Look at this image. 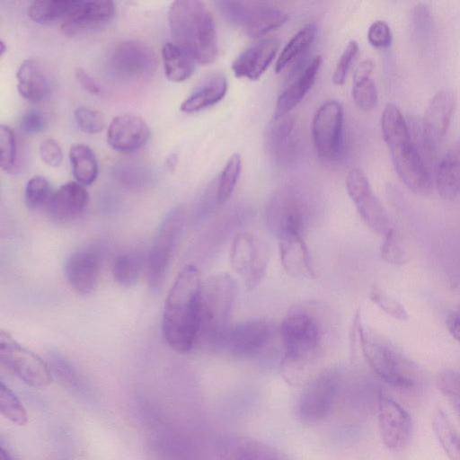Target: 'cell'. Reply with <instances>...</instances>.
<instances>
[{"mask_svg":"<svg viewBox=\"0 0 460 460\" xmlns=\"http://www.w3.org/2000/svg\"><path fill=\"white\" fill-rule=\"evenodd\" d=\"M47 121L44 115L38 110L24 112L20 120V127L27 134H37L45 129Z\"/></svg>","mask_w":460,"mask_h":460,"instance_id":"cell-50","label":"cell"},{"mask_svg":"<svg viewBox=\"0 0 460 460\" xmlns=\"http://www.w3.org/2000/svg\"><path fill=\"white\" fill-rule=\"evenodd\" d=\"M345 186L362 220L373 232L384 236L392 228L389 217L364 172L358 168L349 170Z\"/></svg>","mask_w":460,"mask_h":460,"instance_id":"cell-13","label":"cell"},{"mask_svg":"<svg viewBox=\"0 0 460 460\" xmlns=\"http://www.w3.org/2000/svg\"><path fill=\"white\" fill-rule=\"evenodd\" d=\"M227 88L226 78L222 75H214L181 102L180 110L185 113H194L213 106L226 96Z\"/></svg>","mask_w":460,"mask_h":460,"instance_id":"cell-30","label":"cell"},{"mask_svg":"<svg viewBox=\"0 0 460 460\" xmlns=\"http://www.w3.org/2000/svg\"><path fill=\"white\" fill-rule=\"evenodd\" d=\"M17 160V140L13 129L0 125V166L6 172H11Z\"/></svg>","mask_w":460,"mask_h":460,"instance_id":"cell-43","label":"cell"},{"mask_svg":"<svg viewBox=\"0 0 460 460\" xmlns=\"http://www.w3.org/2000/svg\"><path fill=\"white\" fill-rule=\"evenodd\" d=\"M309 218L308 203L295 189H280L269 199L266 221L276 236L288 231L303 233Z\"/></svg>","mask_w":460,"mask_h":460,"instance_id":"cell-12","label":"cell"},{"mask_svg":"<svg viewBox=\"0 0 460 460\" xmlns=\"http://www.w3.org/2000/svg\"><path fill=\"white\" fill-rule=\"evenodd\" d=\"M273 334L271 324L262 319L245 320L228 327L220 347L234 356H250L264 349Z\"/></svg>","mask_w":460,"mask_h":460,"instance_id":"cell-18","label":"cell"},{"mask_svg":"<svg viewBox=\"0 0 460 460\" xmlns=\"http://www.w3.org/2000/svg\"><path fill=\"white\" fill-rule=\"evenodd\" d=\"M0 460H14L10 452L1 445Z\"/></svg>","mask_w":460,"mask_h":460,"instance_id":"cell-54","label":"cell"},{"mask_svg":"<svg viewBox=\"0 0 460 460\" xmlns=\"http://www.w3.org/2000/svg\"><path fill=\"white\" fill-rule=\"evenodd\" d=\"M344 112L337 101L323 102L312 121V137L317 155L326 161H336L343 152Z\"/></svg>","mask_w":460,"mask_h":460,"instance_id":"cell-11","label":"cell"},{"mask_svg":"<svg viewBox=\"0 0 460 460\" xmlns=\"http://www.w3.org/2000/svg\"><path fill=\"white\" fill-rule=\"evenodd\" d=\"M437 385L460 421V373L444 370L438 375Z\"/></svg>","mask_w":460,"mask_h":460,"instance_id":"cell-41","label":"cell"},{"mask_svg":"<svg viewBox=\"0 0 460 460\" xmlns=\"http://www.w3.org/2000/svg\"><path fill=\"white\" fill-rule=\"evenodd\" d=\"M381 131L389 150L411 141L408 125L394 103H387L383 110Z\"/></svg>","mask_w":460,"mask_h":460,"instance_id":"cell-32","label":"cell"},{"mask_svg":"<svg viewBox=\"0 0 460 460\" xmlns=\"http://www.w3.org/2000/svg\"><path fill=\"white\" fill-rule=\"evenodd\" d=\"M456 105V95L450 88L440 89L429 102L422 120L423 140L429 152H436L443 141Z\"/></svg>","mask_w":460,"mask_h":460,"instance_id":"cell-17","label":"cell"},{"mask_svg":"<svg viewBox=\"0 0 460 460\" xmlns=\"http://www.w3.org/2000/svg\"><path fill=\"white\" fill-rule=\"evenodd\" d=\"M279 42L273 38L257 41L243 50L232 63V71L237 78L259 79L275 58Z\"/></svg>","mask_w":460,"mask_h":460,"instance_id":"cell-21","label":"cell"},{"mask_svg":"<svg viewBox=\"0 0 460 460\" xmlns=\"http://www.w3.org/2000/svg\"><path fill=\"white\" fill-rule=\"evenodd\" d=\"M114 14V4L109 0L76 1L61 28L68 34H75L100 27Z\"/></svg>","mask_w":460,"mask_h":460,"instance_id":"cell-24","label":"cell"},{"mask_svg":"<svg viewBox=\"0 0 460 460\" xmlns=\"http://www.w3.org/2000/svg\"><path fill=\"white\" fill-rule=\"evenodd\" d=\"M370 300L382 311L398 321H408L409 315L403 305L394 298L377 289H372L369 294Z\"/></svg>","mask_w":460,"mask_h":460,"instance_id":"cell-46","label":"cell"},{"mask_svg":"<svg viewBox=\"0 0 460 460\" xmlns=\"http://www.w3.org/2000/svg\"><path fill=\"white\" fill-rule=\"evenodd\" d=\"M279 252L285 271L293 278L312 279L314 270L302 233L285 232L279 236Z\"/></svg>","mask_w":460,"mask_h":460,"instance_id":"cell-22","label":"cell"},{"mask_svg":"<svg viewBox=\"0 0 460 460\" xmlns=\"http://www.w3.org/2000/svg\"><path fill=\"white\" fill-rule=\"evenodd\" d=\"M69 160L76 181L82 185H90L99 172L98 161L93 151L86 145L76 144L69 150Z\"/></svg>","mask_w":460,"mask_h":460,"instance_id":"cell-33","label":"cell"},{"mask_svg":"<svg viewBox=\"0 0 460 460\" xmlns=\"http://www.w3.org/2000/svg\"><path fill=\"white\" fill-rule=\"evenodd\" d=\"M358 339L367 365L383 381L400 388H410L416 385V366L389 343L365 329L360 323Z\"/></svg>","mask_w":460,"mask_h":460,"instance_id":"cell-4","label":"cell"},{"mask_svg":"<svg viewBox=\"0 0 460 460\" xmlns=\"http://www.w3.org/2000/svg\"><path fill=\"white\" fill-rule=\"evenodd\" d=\"M222 460H282L278 450L261 440L240 435H226L219 446Z\"/></svg>","mask_w":460,"mask_h":460,"instance_id":"cell-26","label":"cell"},{"mask_svg":"<svg viewBox=\"0 0 460 460\" xmlns=\"http://www.w3.org/2000/svg\"><path fill=\"white\" fill-rule=\"evenodd\" d=\"M161 54L164 74L169 81L181 83L192 75L195 60L176 43H164Z\"/></svg>","mask_w":460,"mask_h":460,"instance_id":"cell-31","label":"cell"},{"mask_svg":"<svg viewBox=\"0 0 460 460\" xmlns=\"http://www.w3.org/2000/svg\"><path fill=\"white\" fill-rule=\"evenodd\" d=\"M446 325L450 334L460 342V314L452 313L448 314Z\"/></svg>","mask_w":460,"mask_h":460,"instance_id":"cell-53","label":"cell"},{"mask_svg":"<svg viewBox=\"0 0 460 460\" xmlns=\"http://www.w3.org/2000/svg\"><path fill=\"white\" fill-rule=\"evenodd\" d=\"M358 54V45L356 40L347 43L334 68L332 81L335 85H342L347 78L349 67Z\"/></svg>","mask_w":460,"mask_h":460,"instance_id":"cell-47","label":"cell"},{"mask_svg":"<svg viewBox=\"0 0 460 460\" xmlns=\"http://www.w3.org/2000/svg\"><path fill=\"white\" fill-rule=\"evenodd\" d=\"M333 331L334 316L327 304L305 300L292 305L280 325L283 378L291 384L303 380L331 345Z\"/></svg>","mask_w":460,"mask_h":460,"instance_id":"cell-1","label":"cell"},{"mask_svg":"<svg viewBox=\"0 0 460 460\" xmlns=\"http://www.w3.org/2000/svg\"><path fill=\"white\" fill-rule=\"evenodd\" d=\"M367 36L368 42L375 48H387L392 42L391 29L385 21L372 22Z\"/></svg>","mask_w":460,"mask_h":460,"instance_id":"cell-48","label":"cell"},{"mask_svg":"<svg viewBox=\"0 0 460 460\" xmlns=\"http://www.w3.org/2000/svg\"><path fill=\"white\" fill-rule=\"evenodd\" d=\"M375 68V63L372 59L367 58L361 61L353 73V79L371 77Z\"/></svg>","mask_w":460,"mask_h":460,"instance_id":"cell-52","label":"cell"},{"mask_svg":"<svg viewBox=\"0 0 460 460\" xmlns=\"http://www.w3.org/2000/svg\"><path fill=\"white\" fill-rule=\"evenodd\" d=\"M0 361L15 376L33 387H46L52 382L47 363L1 330Z\"/></svg>","mask_w":460,"mask_h":460,"instance_id":"cell-9","label":"cell"},{"mask_svg":"<svg viewBox=\"0 0 460 460\" xmlns=\"http://www.w3.org/2000/svg\"><path fill=\"white\" fill-rule=\"evenodd\" d=\"M174 43L202 65L213 63L218 56V43L213 16L198 0L173 1L167 13Z\"/></svg>","mask_w":460,"mask_h":460,"instance_id":"cell-3","label":"cell"},{"mask_svg":"<svg viewBox=\"0 0 460 460\" xmlns=\"http://www.w3.org/2000/svg\"><path fill=\"white\" fill-rule=\"evenodd\" d=\"M296 118L290 114L273 119L266 132V146L270 156L279 164H288L297 153Z\"/></svg>","mask_w":460,"mask_h":460,"instance_id":"cell-23","label":"cell"},{"mask_svg":"<svg viewBox=\"0 0 460 460\" xmlns=\"http://www.w3.org/2000/svg\"><path fill=\"white\" fill-rule=\"evenodd\" d=\"M202 281L194 265L185 266L167 294L162 333L166 344L178 353H187L198 342L201 323Z\"/></svg>","mask_w":460,"mask_h":460,"instance_id":"cell-2","label":"cell"},{"mask_svg":"<svg viewBox=\"0 0 460 460\" xmlns=\"http://www.w3.org/2000/svg\"><path fill=\"white\" fill-rule=\"evenodd\" d=\"M75 76L79 84L88 93L92 94H99L102 89L97 81L84 68L76 67Z\"/></svg>","mask_w":460,"mask_h":460,"instance_id":"cell-51","label":"cell"},{"mask_svg":"<svg viewBox=\"0 0 460 460\" xmlns=\"http://www.w3.org/2000/svg\"><path fill=\"white\" fill-rule=\"evenodd\" d=\"M0 412L2 416L16 426L22 427L28 422L25 407L4 382L0 383Z\"/></svg>","mask_w":460,"mask_h":460,"instance_id":"cell-40","label":"cell"},{"mask_svg":"<svg viewBox=\"0 0 460 460\" xmlns=\"http://www.w3.org/2000/svg\"><path fill=\"white\" fill-rule=\"evenodd\" d=\"M341 385V373L329 367L316 374L305 385L297 402V417L305 424L324 420L334 404Z\"/></svg>","mask_w":460,"mask_h":460,"instance_id":"cell-8","label":"cell"},{"mask_svg":"<svg viewBox=\"0 0 460 460\" xmlns=\"http://www.w3.org/2000/svg\"><path fill=\"white\" fill-rule=\"evenodd\" d=\"M109 66L111 72L123 79H140L150 76L156 68L154 50L138 40H125L112 50Z\"/></svg>","mask_w":460,"mask_h":460,"instance_id":"cell-14","label":"cell"},{"mask_svg":"<svg viewBox=\"0 0 460 460\" xmlns=\"http://www.w3.org/2000/svg\"><path fill=\"white\" fill-rule=\"evenodd\" d=\"M381 258L393 265H403L409 261L407 252L393 227L384 235Z\"/></svg>","mask_w":460,"mask_h":460,"instance_id":"cell-44","label":"cell"},{"mask_svg":"<svg viewBox=\"0 0 460 460\" xmlns=\"http://www.w3.org/2000/svg\"><path fill=\"white\" fill-rule=\"evenodd\" d=\"M317 35L315 23H308L301 28L286 44L279 53L275 65V72L280 73L300 58L312 45Z\"/></svg>","mask_w":460,"mask_h":460,"instance_id":"cell-34","label":"cell"},{"mask_svg":"<svg viewBox=\"0 0 460 460\" xmlns=\"http://www.w3.org/2000/svg\"><path fill=\"white\" fill-rule=\"evenodd\" d=\"M88 201L89 194L84 185L69 181L53 192L46 211L55 220L71 221L83 215Z\"/></svg>","mask_w":460,"mask_h":460,"instance_id":"cell-25","label":"cell"},{"mask_svg":"<svg viewBox=\"0 0 460 460\" xmlns=\"http://www.w3.org/2000/svg\"><path fill=\"white\" fill-rule=\"evenodd\" d=\"M236 282L228 274H218L202 283L201 323L199 340L219 346L228 329L227 322L236 295Z\"/></svg>","mask_w":460,"mask_h":460,"instance_id":"cell-5","label":"cell"},{"mask_svg":"<svg viewBox=\"0 0 460 460\" xmlns=\"http://www.w3.org/2000/svg\"><path fill=\"white\" fill-rule=\"evenodd\" d=\"M101 270L99 252L82 249L73 252L66 261L65 274L71 288L79 295L92 293L98 285Z\"/></svg>","mask_w":460,"mask_h":460,"instance_id":"cell-20","label":"cell"},{"mask_svg":"<svg viewBox=\"0 0 460 460\" xmlns=\"http://www.w3.org/2000/svg\"><path fill=\"white\" fill-rule=\"evenodd\" d=\"M432 429L448 459L460 460V433L440 409L437 410L433 416Z\"/></svg>","mask_w":460,"mask_h":460,"instance_id":"cell-36","label":"cell"},{"mask_svg":"<svg viewBox=\"0 0 460 460\" xmlns=\"http://www.w3.org/2000/svg\"><path fill=\"white\" fill-rule=\"evenodd\" d=\"M435 186L440 197L447 200L460 193V138L441 159L435 176Z\"/></svg>","mask_w":460,"mask_h":460,"instance_id":"cell-29","label":"cell"},{"mask_svg":"<svg viewBox=\"0 0 460 460\" xmlns=\"http://www.w3.org/2000/svg\"><path fill=\"white\" fill-rule=\"evenodd\" d=\"M242 171V159L239 154H233L224 166L216 193V201L221 205L232 196Z\"/></svg>","mask_w":460,"mask_h":460,"instance_id":"cell-38","label":"cell"},{"mask_svg":"<svg viewBox=\"0 0 460 460\" xmlns=\"http://www.w3.org/2000/svg\"><path fill=\"white\" fill-rule=\"evenodd\" d=\"M377 419L385 447L394 452L402 450L411 433L409 412L395 400L381 393L377 400Z\"/></svg>","mask_w":460,"mask_h":460,"instance_id":"cell-15","label":"cell"},{"mask_svg":"<svg viewBox=\"0 0 460 460\" xmlns=\"http://www.w3.org/2000/svg\"><path fill=\"white\" fill-rule=\"evenodd\" d=\"M72 0H36L28 6L30 18L40 23L61 22L68 17L75 5Z\"/></svg>","mask_w":460,"mask_h":460,"instance_id":"cell-35","label":"cell"},{"mask_svg":"<svg viewBox=\"0 0 460 460\" xmlns=\"http://www.w3.org/2000/svg\"><path fill=\"white\" fill-rule=\"evenodd\" d=\"M389 151L397 175L411 190L420 195L432 192L435 179L412 142Z\"/></svg>","mask_w":460,"mask_h":460,"instance_id":"cell-16","label":"cell"},{"mask_svg":"<svg viewBox=\"0 0 460 460\" xmlns=\"http://www.w3.org/2000/svg\"><path fill=\"white\" fill-rule=\"evenodd\" d=\"M321 65L322 57L319 55L315 56L300 75L280 93L276 102L273 119L288 115L304 99L313 87Z\"/></svg>","mask_w":460,"mask_h":460,"instance_id":"cell-27","label":"cell"},{"mask_svg":"<svg viewBox=\"0 0 460 460\" xmlns=\"http://www.w3.org/2000/svg\"><path fill=\"white\" fill-rule=\"evenodd\" d=\"M351 95L354 103L361 111H370L378 101L376 84L371 77L353 79Z\"/></svg>","mask_w":460,"mask_h":460,"instance_id":"cell-42","label":"cell"},{"mask_svg":"<svg viewBox=\"0 0 460 460\" xmlns=\"http://www.w3.org/2000/svg\"><path fill=\"white\" fill-rule=\"evenodd\" d=\"M215 4L226 21L251 38L277 30L289 19L286 12L267 2L225 0Z\"/></svg>","mask_w":460,"mask_h":460,"instance_id":"cell-6","label":"cell"},{"mask_svg":"<svg viewBox=\"0 0 460 460\" xmlns=\"http://www.w3.org/2000/svg\"><path fill=\"white\" fill-rule=\"evenodd\" d=\"M143 269L142 257L137 253L118 256L112 265V276L120 286L130 287L137 282Z\"/></svg>","mask_w":460,"mask_h":460,"instance_id":"cell-37","label":"cell"},{"mask_svg":"<svg viewBox=\"0 0 460 460\" xmlns=\"http://www.w3.org/2000/svg\"><path fill=\"white\" fill-rule=\"evenodd\" d=\"M41 161L50 167H58L63 160V153L59 144L53 138L44 139L39 147Z\"/></svg>","mask_w":460,"mask_h":460,"instance_id":"cell-49","label":"cell"},{"mask_svg":"<svg viewBox=\"0 0 460 460\" xmlns=\"http://www.w3.org/2000/svg\"><path fill=\"white\" fill-rule=\"evenodd\" d=\"M17 90L31 102L43 101L49 93V82L41 65L35 59H25L16 72Z\"/></svg>","mask_w":460,"mask_h":460,"instance_id":"cell-28","label":"cell"},{"mask_svg":"<svg viewBox=\"0 0 460 460\" xmlns=\"http://www.w3.org/2000/svg\"><path fill=\"white\" fill-rule=\"evenodd\" d=\"M6 49H7V46L5 45L4 40H0V53H1V56L4 55V53L6 51Z\"/></svg>","mask_w":460,"mask_h":460,"instance_id":"cell-55","label":"cell"},{"mask_svg":"<svg viewBox=\"0 0 460 460\" xmlns=\"http://www.w3.org/2000/svg\"><path fill=\"white\" fill-rule=\"evenodd\" d=\"M74 118L77 127L85 133L95 134L101 132L105 127L103 115L90 107L76 108L74 111Z\"/></svg>","mask_w":460,"mask_h":460,"instance_id":"cell-45","label":"cell"},{"mask_svg":"<svg viewBox=\"0 0 460 460\" xmlns=\"http://www.w3.org/2000/svg\"><path fill=\"white\" fill-rule=\"evenodd\" d=\"M269 256L266 242L256 234L243 232L234 237L230 250L231 266L243 277L247 290L254 289L261 281Z\"/></svg>","mask_w":460,"mask_h":460,"instance_id":"cell-10","label":"cell"},{"mask_svg":"<svg viewBox=\"0 0 460 460\" xmlns=\"http://www.w3.org/2000/svg\"><path fill=\"white\" fill-rule=\"evenodd\" d=\"M184 224V210L178 207L165 216L158 228L147 257V279L153 291H158L163 286Z\"/></svg>","mask_w":460,"mask_h":460,"instance_id":"cell-7","label":"cell"},{"mask_svg":"<svg viewBox=\"0 0 460 460\" xmlns=\"http://www.w3.org/2000/svg\"><path fill=\"white\" fill-rule=\"evenodd\" d=\"M148 125L140 116L120 114L114 117L107 130V142L115 151L128 154L141 148L148 140Z\"/></svg>","mask_w":460,"mask_h":460,"instance_id":"cell-19","label":"cell"},{"mask_svg":"<svg viewBox=\"0 0 460 460\" xmlns=\"http://www.w3.org/2000/svg\"><path fill=\"white\" fill-rule=\"evenodd\" d=\"M49 181L43 176H33L26 183L24 200L28 208L39 210L47 208L53 195Z\"/></svg>","mask_w":460,"mask_h":460,"instance_id":"cell-39","label":"cell"}]
</instances>
